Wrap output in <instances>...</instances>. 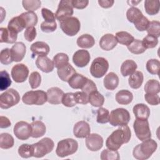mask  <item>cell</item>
<instances>
[{
	"label": "cell",
	"mask_w": 160,
	"mask_h": 160,
	"mask_svg": "<svg viewBox=\"0 0 160 160\" xmlns=\"http://www.w3.org/2000/svg\"><path fill=\"white\" fill-rule=\"evenodd\" d=\"M131 138V131L128 125L119 126L107 138L106 146L108 149L118 151L123 144L128 143Z\"/></svg>",
	"instance_id": "6da1fadb"
},
{
	"label": "cell",
	"mask_w": 160,
	"mask_h": 160,
	"mask_svg": "<svg viewBox=\"0 0 160 160\" xmlns=\"http://www.w3.org/2000/svg\"><path fill=\"white\" fill-rule=\"evenodd\" d=\"M157 148L158 144L155 140L151 138L147 139L134 148L133 157L138 160L148 159L156 151Z\"/></svg>",
	"instance_id": "7a4b0ae2"
},
{
	"label": "cell",
	"mask_w": 160,
	"mask_h": 160,
	"mask_svg": "<svg viewBox=\"0 0 160 160\" xmlns=\"http://www.w3.org/2000/svg\"><path fill=\"white\" fill-rule=\"evenodd\" d=\"M78 149V143L75 139L66 138L58 142L56 153L58 157L65 158L75 153Z\"/></svg>",
	"instance_id": "3957f363"
},
{
	"label": "cell",
	"mask_w": 160,
	"mask_h": 160,
	"mask_svg": "<svg viewBox=\"0 0 160 160\" xmlns=\"http://www.w3.org/2000/svg\"><path fill=\"white\" fill-rule=\"evenodd\" d=\"M131 119L129 111L124 108H117L111 111L109 114V122L112 126L128 125Z\"/></svg>",
	"instance_id": "277c9868"
},
{
	"label": "cell",
	"mask_w": 160,
	"mask_h": 160,
	"mask_svg": "<svg viewBox=\"0 0 160 160\" xmlns=\"http://www.w3.org/2000/svg\"><path fill=\"white\" fill-rule=\"evenodd\" d=\"M22 101L27 105L41 106L48 101L47 93L42 90L28 91L23 94Z\"/></svg>",
	"instance_id": "5b68a950"
},
{
	"label": "cell",
	"mask_w": 160,
	"mask_h": 160,
	"mask_svg": "<svg viewBox=\"0 0 160 160\" xmlns=\"http://www.w3.org/2000/svg\"><path fill=\"white\" fill-rule=\"evenodd\" d=\"M32 145L34 149L33 156L37 158H42L50 153L54 147V141L49 138H44Z\"/></svg>",
	"instance_id": "8992f818"
},
{
	"label": "cell",
	"mask_w": 160,
	"mask_h": 160,
	"mask_svg": "<svg viewBox=\"0 0 160 160\" xmlns=\"http://www.w3.org/2000/svg\"><path fill=\"white\" fill-rule=\"evenodd\" d=\"M59 25L62 32L69 36H74L77 34L81 28L79 20L74 16L59 21Z\"/></svg>",
	"instance_id": "52a82bcc"
},
{
	"label": "cell",
	"mask_w": 160,
	"mask_h": 160,
	"mask_svg": "<svg viewBox=\"0 0 160 160\" xmlns=\"http://www.w3.org/2000/svg\"><path fill=\"white\" fill-rule=\"evenodd\" d=\"M20 101L19 92L13 88H10L0 96V108L3 109H9L17 104Z\"/></svg>",
	"instance_id": "ba28073f"
},
{
	"label": "cell",
	"mask_w": 160,
	"mask_h": 160,
	"mask_svg": "<svg viewBox=\"0 0 160 160\" xmlns=\"http://www.w3.org/2000/svg\"><path fill=\"white\" fill-rule=\"evenodd\" d=\"M109 69V62L106 59L102 57L95 58L90 66V73L96 78L103 77Z\"/></svg>",
	"instance_id": "9c48e42d"
},
{
	"label": "cell",
	"mask_w": 160,
	"mask_h": 160,
	"mask_svg": "<svg viewBox=\"0 0 160 160\" xmlns=\"http://www.w3.org/2000/svg\"><path fill=\"white\" fill-rule=\"evenodd\" d=\"M133 128L136 137L140 141L151 138V132L148 119H136L133 123Z\"/></svg>",
	"instance_id": "30bf717a"
},
{
	"label": "cell",
	"mask_w": 160,
	"mask_h": 160,
	"mask_svg": "<svg viewBox=\"0 0 160 160\" xmlns=\"http://www.w3.org/2000/svg\"><path fill=\"white\" fill-rule=\"evenodd\" d=\"M13 132L18 139L22 141L27 140L31 136V124L26 121H19L14 125Z\"/></svg>",
	"instance_id": "8fae6325"
},
{
	"label": "cell",
	"mask_w": 160,
	"mask_h": 160,
	"mask_svg": "<svg viewBox=\"0 0 160 160\" xmlns=\"http://www.w3.org/2000/svg\"><path fill=\"white\" fill-rule=\"evenodd\" d=\"M73 12L71 0H61L59 3L55 16L56 18L59 21L63 19L72 16Z\"/></svg>",
	"instance_id": "7c38bea8"
},
{
	"label": "cell",
	"mask_w": 160,
	"mask_h": 160,
	"mask_svg": "<svg viewBox=\"0 0 160 160\" xmlns=\"http://www.w3.org/2000/svg\"><path fill=\"white\" fill-rule=\"evenodd\" d=\"M29 75L28 68L22 63L14 65L11 69V76L12 79L18 83L24 82Z\"/></svg>",
	"instance_id": "4fadbf2b"
},
{
	"label": "cell",
	"mask_w": 160,
	"mask_h": 160,
	"mask_svg": "<svg viewBox=\"0 0 160 160\" xmlns=\"http://www.w3.org/2000/svg\"><path fill=\"white\" fill-rule=\"evenodd\" d=\"M86 146L91 151H98L103 146V138L96 133L89 134L86 139Z\"/></svg>",
	"instance_id": "5bb4252c"
},
{
	"label": "cell",
	"mask_w": 160,
	"mask_h": 160,
	"mask_svg": "<svg viewBox=\"0 0 160 160\" xmlns=\"http://www.w3.org/2000/svg\"><path fill=\"white\" fill-rule=\"evenodd\" d=\"M91 56L89 52L85 49L76 51L72 56L73 63L79 68L85 67L90 61Z\"/></svg>",
	"instance_id": "9a60e30c"
},
{
	"label": "cell",
	"mask_w": 160,
	"mask_h": 160,
	"mask_svg": "<svg viewBox=\"0 0 160 160\" xmlns=\"http://www.w3.org/2000/svg\"><path fill=\"white\" fill-rule=\"evenodd\" d=\"M90 125L86 121H78L73 127V134L77 138H85L90 134Z\"/></svg>",
	"instance_id": "2e32d148"
},
{
	"label": "cell",
	"mask_w": 160,
	"mask_h": 160,
	"mask_svg": "<svg viewBox=\"0 0 160 160\" xmlns=\"http://www.w3.org/2000/svg\"><path fill=\"white\" fill-rule=\"evenodd\" d=\"M26 52V46L22 42H16L11 48L12 61L19 62L23 59Z\"/></svg>",
	"instance_id": "e0dca14e"
},
{
	"label": "cell",
	"mask_w": 160,
	"mask_h": 160,
	"mask_svg": "<svg viewBox=\"0 0 160 160\" xmlns=\"http://www.w3.org/2000/svg\"><path fill=\"white\" fill-rule=\"evenodd\" d=\"M48 102L51 104H59L61 103L64 95L63 91L58 87H52L48 89L47 92Z\"/></svg>",
	"instance_id": "ac0fdd59"
},
{
	"label": "cell",
	"mask_w": 160,
	"mask_h": 160,
	"mask_svg": "<svg viewBox=\"0 0 160 160\" xmlns=\"http://www.w3.org/2000/svg\"><path fill=\"white\" fill-rule=\"evenodd\" d=\"M99 46L104 51H111L114 49L118 43L116 37L110 33L103 35L99 40Z\"/></svg>",
	"instance_id": "d6986e66"
},
{
	"label": "cell",
	"mask_w": 160,
	"mask_h": 160,
	"mask_svg": "<svg viewBox=\"0 0 160 160\" xmlns=\"http://www.w3.org/2000/svg\"><path fill=\"white\" fill-rule=\"evenodd\" d=\"M36 65L38 69L46 73L52 72L54 68L53 61L46 56H38L36 60Z\"/></svg>",
	"instance_id": "ffe728a7"
},
{
	"label": "cell",
	"mask_w": 160,
	"mask_h": 160,
	"mask_svg": "<svg viewBox=\"0 0 160 160\" xmlns=\"http://www.w3.org/2000/svg\"><path fill=\"white\" fill-rule=\"evenodd\" d=\"M33 54L38 56H44L48 54L50 51L49 45L43 41H36L32 44L30 48Z\"/></svg>",
	"instance_id": "44dd1931"
},
{
	"label": "cell",
	"mask_w": 160,
	"mask_h": 160,
	"mask_svg": "<svg viewBox=\"0 0 160 160\" xmlns=\"http://www.w3.org/2000/svg\"><path fill=\"white\" fill-rule=\"evenodd\" d=\"M132 111L136 119H148L151 113L149 107L143 103H138L134 106Z\"/></svg>",
	"instance_id": "7402d4cb"
},
{
	"label": "cell",
	"mask_w": 160,
	"mask_h": 160,
	"mask_svg": "<svg viewBox=\"0 0 160 160\" xmlns=\"http://www.w3.org/2000/svg\"><path fill=\"white\" fill-rule=\"evenodd\" d=\"M119 79L118 75L113 72H109L106 75L103 79L104 86L106 89L110 91H113L117 88L119 85Z\"/></svg>",
	"instance_id": "603a6c76"
},
{
	"label": "cell",
	"mask_w": 160,
	"mask_h": 160,
	"mask_svg": "<svg viewBox=\"0 0 160 160\" xmlns=\"http://www.w3.org/2000/svg\"><path fill=\"white\" fill-rule=\"evenodd\" d=\"M0 42H6L9 44H12L16 42L18 34L8 29V28H0Z\"/></svg>",
	"instance_id": "cb8c5ba5"
},
{
	"label": "cell",
	"mask_w": 160,
	"mask_h": 160,
	"mask_svg": "<svg viewBox=\"0 0 160 160\" xmlns=\"http://www.w3.org/2000/svg\"><path fill=\"white\" fill-rule=\"evenodd\" d=\"M57 73L61 80L64 82H68L70 78L76 73V72L72 66L69 63L62 68L58 69Z\"/></svg>",
	"instance_id": "d4e9b609"
},
{
	"label": "cell",
	"mask_w": 160,
	"mask_h": 160,
	"mask_svg": "<svg viewBox=\"0 0 160 160\" xmlns=\"http://www.w3.org/2000/svg\"><path fill=\"white\" fill-rule=\"evenodd\" d=\"M88 78L84 76L83 75L75 73L68 81V84L71 88L72 89H82V87L86 84L88 81Z\"/></svg>",
	"instance_id": "484cf974"
},
{
	"label": "cell",
	"mask_w": 160,
	"mask_h": 160,
	"mask_svg": "<svg viewBox=\"0 0 160 160\" xmlns=\"http://www.w3.org/2000/svg\"><path fill=\"white\" fill-rule=\"evenodd\" d=\"M32 132L31 137L33 138H38L44 136L46 132V127L41 121H34L31 122Z\"/></svg>",
	"instance_id": "4316f807"
},
{
	"label": "cell",
	"mask_w": 160,
	"mask_h": 160,
	"mask_svg": "<svg viewBox=\"0 0 160 160\" xmlns=\"http://www.w3.org/2000/svg\"><path fill=\"white\" fill-rule=\"evenodd\" d=\"M25 28L26 24L19 16L12 18L8 24V29L17 34L21 32Z\"/></svg>",
	"instance_id": "83f0119b"
},
{
	"label": "cell",
	"mask_w": 160,
	"mask_h": 160,
	"mask_svg": "<svg viewBox=\"0 0 160 160\" xmlns=\"http://www.w3.org/2000/svg\"><path fill=\"white\" fill-rule=\"evenodd\" d=\"M115 98L117 102L119 104L128 105L132 102L133 94L131 91L127 89H122L116 93Z\"/></svg>",
	"instance_id": "f1b7e54d"
},
{
	"label": "cell",
	"mask_w": 160,
	"mask_h": 160,
	"mask_svg": "<svg viewBox=\"0 0 160 160\" xmlns=\"http://www.w3.org/2000/svg\"><path fill=\"white\" fill-rule=\"evenodd\" d=\"M138 65L135 61L132 59H127L121 66V73L124 77L130 76L136 71Z\"/></svg>",
	"instance_id": "f546056e"
},
{
	"label": "cell",
	"mask_w": 160,
	"mask_h": 160,
	"mask_svg": "<svg viewBox=\"0 0 160 160\" xmlns=\"http://www.w3.org/2000/svg\"><path fill=\"white\" fill-rule=\"evenodd\" d=\"M144 80V76L141 71H136L134 73L130 75L128 79V83L129 86L134 89L139 88Z\"/></svg>",
	"instance_id": "4dcf8cb0"
},
{
	"label": "cell",
	"mask_w": 160,
	"mask_h": 160,
	"mask_svg": "<svg viewBox=\"0 0 160 160\" xmlns=\"http://www.w3.org/2000/svg\"><path fill=\"white\" fill-rule=\"evenodd\" d=\"M77 45L81 48L89 49L95 44V39L89 34H84L80 36L76 41Z\"/></svg>",
	"instance_id": "1f68e13d"
},
{
	"label": "cell",
	"mask_w": 160,
	"mask_h": 160,
	"mask_svg": "<svg viewBox=\"0 0 160 160\" xmlns=\"http://www.w3.org/2000/svg\"><path fill=\"white\" fill-rule=\"evenodd\" d=\"M24 21L25 24H26V28H29V27H34L38 23V18L37 14L34 12H24L19 15Z\"/></svg>",
	"instance_id": "d6a6232c"
},
{
	"label": "cell",
	"mask_w": 160,
	"mask_h": 160,
	"mask_svg": "<svg viewBox=\"0 0 160 160\" xmlns=\"http://www.w3.org/2000/svg\"><path fill=\"white\" fill-rule=\"evenodd\" d=\"M144 9L149 15H155L159 11L160 1L159 0H146L144 1Z\"/></svg>",
	"instance_id": "836d02e7"
},
{
	"label": "cell",
	"mask_w": 160,
	"mask_h": 160,
	"mask_svg": "<svg viewBox=\"0 0 160 160\" xmlns=\"http://www.w3.org/2000/svg\"><path fill=\"white\" fill-rule=\"evenodd\" d=\"M89 102L94 107H101L104 102V97L98 90L91 92L88 97Z\"/></svg>",
	"instance_id": "e575fe53"
},
{
	"label": "cell",
	"mask_w": 160,
	"mask_h": 160,
	"mask_svg": "<svg viewBox=\"0 0 160 160\" xmlns=\"http://www.w3.org/2000/svg\"><path fill=\"white\" fill-rule=\"evenodd\" d=\"M143 14L141 10H139L138 8L136 7H131L129 8L126 12V18L129 22L134 24L138 21H139L142 17Z\"/></svg>",
	"instance_id": "d590c367"
},
{
	"label": "cell",
	"mask_w": 160,
	"mask_h": 160,
	"mask_svg": "<svg viewBox=\"0 0 160 160\" xmlns=\"http://www.w3.org/2000/svg\"><path fill=\"white\" fill-rule=\"evenodd\" d=\"M115 37L118 42L127 46L134 40V38L130 33L126 31L118 32L116 33Z\"/></svg>",
	"instance_id": "8d00e7d4"
},
{
	"label": "cell",
	"mask_w": 160,
	"mask_h": 160,
	"mask_svg": "<svg viewBox=\"0 0 160 160\" xmlns=\"http://www.w3.org/2000/svg\"><path fill=\"white\" fill-rule=\"evenodd\" d=\"M14 144L13 137L9 133L4 132L0 135V148L3 149L11 148Z\"/></svg>",
	"instance_id": "74e56055"
},
{
	"label": "cell",
	"mask_w": 160,
	"mask_h": 160,
	"mask_svg": "<svg viewBox=\"0 0 160 160\" xmlns=\"http://www.w3.org/2000/svg\"><path fill=\"white\" fill-rule=\"evenodd\" d=\"M52 61L54 67L57 69H59L69 64V57L66 53L59 52L53 57Z\"/></svg>",
	"instance_id": "f35d334b"
},
{
	"label": "cell",
	"mask_w": 160,
	"mask_h": 160,
	"mask_svg": "<svg viewBox=\"0 0 160 160\" xmlns=\"http://www.w3.org/2000/svg\"><path fill=\"white\" fill-rule=\"evenodd\" d=\"M146 93L158 94L160 92V83L156 79L148 80L144 87Z\"/></svg>",
	"instance_id": "ab89813d"
},
{
	"label": "cell",
	"mask_w": 160,
	"mask_h": 160,
	"mask_svg": "<svg viewBox=\"0 0 160 160\" xmlns=\"http://www.w3.org/2000/svg\"><path fill=\"white\" fill-rule=\"evenodd\" d=\"M127 48L131 53L134 54H142L146 50L142 44V41L139 39H134Z\"/></svg>",
	"instance_id": "60d3db41"
},
{
	"label": "cell",
	"mask_w": 160,
	"mask_h": 160,
	"mask_svg": "<svg viewBox=\"0 0 160 160\" xmlns=\"http://www.w3.org/2000/svg\"><path fill=\"white\" fill-rule=\"evenodd\" d=\"M19 155L22 158H29L34 155V149L32 144H22L18 150Z\"/></svg>",
	"instance_id": "b9f144b4"
},
{
	"label": "cell",
	"mask_w": 160,
	"mask_h": 160,
	"mask_svg": "<svg viewBox=\"0 0 160 160\" xmlns=\"http://www.w3.org/2000/svg\"><path fill=\"white\" fill-rule=\"evenodd\" d=\"M146 68L150 74L158 75L160 68V62L156 59H150L146 62Z\"/></svg>",
	"instance_id": "7bdbcfd3"
},
{
	"label": "cell",
	"mask_w": 160,
	"mask_h": 160,
	"mask_svg": "<svg viewBox=\"0 0 160 160\" xmlns=\"http://www.w3.org/2000/svg\"><path fill=\"white\" fill-rule=\"evenodd\" d=\"M11 83L12 81L9 73L6 71H1L0 72V91L6 90Z\"/></svg>",
	"instance_id": "ee69618b"
},
{
	"label": "cell",
	"mask_w": 160,
	"mask_h": 160,
	"mask_svg": "<svg viewBox=\"0 0 160 160\" xmlns=\"http://www.w3.org/2000/svg\"><path fill=\"white\" fill-rule=\"evenodd\" d=\"M109 111L108 109L99 107L97 111V118L96 121L99 124H106L109 122Z\"/></svg>",
	"instance_id": "f6af8a7d"
},
{
	"label": "cell",
	"mask_w": 160,
	"mask_h": 160,
	"mask_svg": "<svg viewBox=\"0 0 160 160\" xmlns=\"http://www.w3.org/2000/svg\"><path fill=\"white\" fill-rule=\"evenodd\" d=\"M22 4L26 11L33 12L41 7V1L39 0H23Z\"/></svg>",
	"instance_id": "bcb514c9"
},
{
	"label": "cell",
	"mask_w": 160,
	"mask_h": 160,
	"mask_svg": "<svg viewBox=\"0 0 160 160\" xmlns=\"http://www.w3.org/2000/svg\"><path fill=\"white\" fill-rule=\"evenodd\" d=\"M119 159L120 156L118 151L106 149L101 152V160H119Z\"/></svg>",
	"instance_id": "7dc6e473"
},
{
	"label": "cell",
	"mask_w": 160,
	"mask_h": 160,
	"mask_svg": "<svg viewBox=\"0 0 160 160\" xmlns=\"http://www.w3.org/2000/svg\"><path fill=\"white\" fill-rule=\"evenodd\" d=\"M146 31L148 34L159 38L160 36V22L158 21H149Z\"/></svg>",
	"instance_id": "c3c4849f"
},
{
	"label": "cell",
	"mask_w": 160,
	"mask_h": 160,
	"mask_svg": "<svg viewBox=\"0 0 160 160\" xmlns=\"http://www.w3.org/2000/svg\"><path fill=\"white\" fill-rule=\"evenodd\" d=\"M142 42L146 49H151L155 48L158 45V39L154 36L148 34L143 38Z\"/></svg>",
	"instance_id": "681fc988"
},
{
	"label": "cell",
	"mask_w": 160,
	"mask_h": 160,
	"mask_svg": "<svg viewBox=\"0 0 160 160\" xmlns=\"http://www.w3.org/2000/svg\"><path fill=\"white\" fill-rule=\"evenodd\" d=\"M41 82V76L38 71H34L31 73L29 78V83L32 89L38 88Z\"/></svg>",
	"instance_id": "f907efd6"
},
{
	"label": "cell",
	"mask_w": 160,
	"mask_h": 160,
	"mask_svg": "<svg viewBox=\"0 0 160 160\" xmlns=\"http://www.w3.org/2000/svg\"><path fill=\"white\" fill-rule=\"evenodd\" d=\"M61 103L66 107L71 108L76 105V102L75 100L74 92H67L64 94Z\"/></svg>",
	"instance_id": "816d5d0a"
},
{
	"label": "cell",
	"mask_w": 160,
	"mask_h": 160,
	"mask_svg": "<svg viewBox=\"0 0 160 160\" xmlns=\"http://www.w3.org/2000/svg\"><path fill=\"white\" fill-rule=\"evenodd\" d=\"M0 62L4 65L10 64L12 62L11 49L5 48L1 50L0 52Z\"/></svg>",
	"instance_id": "f5cc1de1"
},
{
	"label": "cell",
	"mask_w": 160,
	"mask_h": 160,
	"mask_svg": "<svg viewBox=\"0 0 160 160\" xmlns=\"http://www.w3.org/2000/svg\"><path fill=\"white\" fill-rule=\"evenodd\" d=\"M75 100L77 104H87L89 102V95L84 91H77L74 92Z\"/></svg>",
	"instance_id": "db71d44e"
},
{
	"label": "cell",
	"mask_w": 160,
	"mask_h": 160,
	"mask_svg": "<svg viewBox=\"0 0 160 160\" xmlns=\"http://www.w3.org/2000/svg\"><path fill=\"white\" fill-rule=\"evenodd\" d=\"M149 23V21L148 20V19L146 17L143 16L139 21H138L134 24L135 28L139 31H146L148 27Z\"/></svg>",
	"instance_id": "11a10c76"
},
{
	"label": "cell",
	"mask_w": 160,
	"mask_h": 160,
	"mask_svg": "<svg viewBox=\"0 0 160 160\" xmlns=\"http://www.w3.org/2000/svg\"><path fill=\"white\" fill-rule=\"evenodd\" d=\"M41 14L44 19V21L48 22H52L56 21V16L51 11L47 8H42L41 9Z\"/></svg>",
	"instance_id": "9f6ffc18"
},
{
	"label": "cell",
	"mask_w": 160,
	"mask_h": 160,
	"mask_svg": "<svg viewBox=\"0 0 160 160\" xmlns=\"http://www.w3.org/2000/svg\"><path fill=\"white\" fill-rule=\"evenodd\" d=\"M57 29V24L56 22H48L46 21H43L41 24V29L44 32H52L56 31Z\"/></svg>",
	"instance_id": "6f0895ef"
},
{
	"label": "cell",
	"mask_w": 160,
	"mask_h": 160,
	"mask_svg": "<svg viewBox=\"0 0 160 160\" xmlns=\"http://www.w3.org/2000/svg\"><path fill=\"white\" fill-rule=\"evenodd\" d=\"M146 101L150 105L156 106L159 104V96L158 94L146 93L144 95Z\"/></svg>",
	"instance_id": "680465c9"
},
{
	"label": "cell",
	"mask_w": 160,
	"mask_h": 160,
	"mask_svg": "<svg viewBox=\"0 0 160 160\" xmlns=\"http://www.w3.org/2000/svg\"><path fill=\"white\" fill-rule=\"evenodd\" d=\"M36 35H37V32L34 27L27 28L24 33V38L28 42L32 41L36 38Z\"/></svg>",
	"instance_id": "91938a15"
},
{
	"label": "cell",
	"mask_w": 160,
	"mask_h": 160,
	"mask_svg": "<svg viewBox=\"0 0 160 160\" xmlns=\"http://www.w3.org/2000/svg\"><path fill=\"white\" fill-rule=\"evenodd\" d=\"M81 90H82V91L85 92L86 94H88L89 95L91 92L96 91V90H98V89H97L96 84L92 80L88 79L87 82L82 87Z\"/></svg>",
	"instance_id": "94428289"
},
{
	"label": "cell",
	"mask_w": 160,
	"mask_h": 160,
	"mask_svg": "<svg viewBox=\"0 0 160 160\" xmlns=\"http://www.w3.org/2000/svg\"><path fill=\"white\" fill-rule=\"evenodd\" d=\"M88 0H71L72 6L76 9H82L88 6Z\"/></svg>",
	"instance_id": "6125c7cd"
},
{
	"label": "cell",
	"mask_w": 160,
	"mask_h": 160,
	"mask_svg": "<svg viewBox=\"0 0 160 160\" xmlns=\"http://www.w3.org/2000/svg\"><path fill=\"white\" fill-rule=\"evenodd\" d=\"M11 122L7 117L1 116L0 117V128H7L11 126Z\"/></svg>",
	"instance_id": "be15d7a7"
},
{
	"label": "cell",
	"mask_w": 160,
	"mask_h": 160,
	"mask_svg": "<svg viewBox=\"0 0 160 160\" xmlns=\"http://www.w3.org/2000/svg\"><path fill=\"white\" fill-rule=\"evenodd\" d=\"M114 3V0H99L98 4L103 8H109L112 6Z\"/></svg>",
	"instance_id": "e7e4bbea"
},
{
	"label": "cell",
	"mask_w": 160,
	"mask_h": 160,
	"mask_svg": "<svg viewBox=\"0 0 160 160\" xmlns=\"http://www.w3.org/2000/svg\"><path fill=\"white\" fill-rule=\"evenodd\" d=\"M141 2V1L140 0V1H130V4H132V3H133L131 6H136V4H138L139 2Z\"/></svg>",
	"instance_id": "03108f58"
}]
</instances>
